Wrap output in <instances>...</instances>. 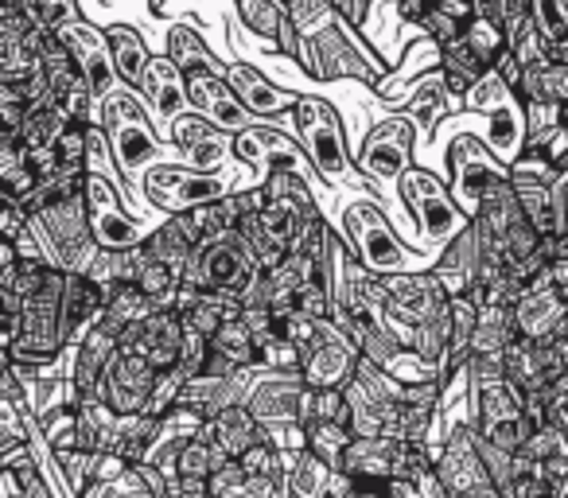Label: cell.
Returning a JSON list of instances; mask_svg holds the SVG:
<instances>
[{
  "label": "cell",
  "mask_w": 568,
  "mask_h": 498,
  "mask_svg": "<svg viewBox=\"0 0 568 498\" xmlns=\"http://www.w3.org/2000/svg\"><path fill=\"white\" fill-rule=\"evenodd\" d=\"M351 20L339 12L332 28H324L320 35H304V55L301 63L308 67L316 79H363L371 87H382V67L374 55H366L355 40H351Z\"/></svg>",
  "instance_id": "1"
},
{
  "label": "cell",
  "mask_w": 568,
  "mask_h": 498,
  "mask_svg": "<svg viewBox=\"0 0 568 498\" xmlns=\"http://www.w3.org/2000/svg\"><path fill=\"white\" fill-rule=\"evenodd\" d=\"M102 125L125 175L144 172L160 156V144L149 133V125H144V113L133 98V87H121L110 98H102Z\"/></svg>",
  "instance_id": "2"
},
{
  "label": "cell",
  "mask_w": 568,
  "mask_h": 498,
  "mask_svg": "<svg viewBox=\"0 0 568 498\" xmlns=\"http://www.w3.org/2000/svg\"><path fill=\"white\" fill-rule=\"evenodd\" d=\"M293 113H296L304 149H308L316 172L324 175L327 183H335V187L355 183V172H351V160H347V141H343V125L332 105L320 102V98L301 94V105H296Z\"/></svg>",
  "instance_id": "3"
},
{
  "label": "cell",
  "mask_w": 568,
  "mask_h": 498,
  "mask_svg": "<svg viewBox=\"0 0 568 498\" xmlns=\"http://www.w3.org/2000/svg\"><path fill=\"white\" fill-rule=\"evenodd\" d=\"M156 382H160V370L133 347H121L118 355L110 358L102 374V386H98V397L110 405L113 413H144L156 394Z\"/></svg>",
  "instance_id": "4"
},
{
  "label": "cell",
  "mask_w": 568,
  "mask_h": 498,
  "mask_svg": "<svg viewBox=\"0 0 568 498\" xmlns=\"http://www.w3.org/2000/svg\"><path fill=\"white\" fill-rule=\"evenodd\" d=\"M397 187H402V199L409 203L420 230H425L433 242H444V237L459 234V203L444 191L440 180H433L428 172H405L402 180H397Z\"/></svg>",
  "instance_id": "5"
},
{
  "label": "cell",
  "mask_w": 568,
  "mask_h": 498,
  "mask_svg": "<svg viewBox=\"0 0 568 498\" xmlns=\"http://www.w3.org/2000/svg\"><path fill=\"white\" fill-rule=\"evenodd\" d=\"M187 98L203 118H211L219 129L226 133H245L250 129L253 113L242 105V98L234 94V87L226 82V67L214 71V67H203V71H191L187 74Z\"/></svg>",
  "instance_id": "6"
},
{
  "label": "cell",
  "mask_w": 568,
  "mask_h": 498,
  "mask_svg": "<svg viewBox=\"0 0 568 498\" xmlns=\"http://www.w3.org/2000/svg\"><path fill=\"white\" fill-rule=\"evenodd\" d=\"M144 187H149V199L164 211H191V206H203L214 203V199L226 195L219 175H206V172H183V167H152L144 175Z\"/></svg>",
  "instance_id": "7"
},
{
  "label": "cell",
  "mask_w": 568,
  "mask_h": 498,
  "mask_svg": "<svg viewBox=\"0 0 568 498\" xmlns=\"http://www.w3.org/2000/svg\"><path fill=\"white\" fill-rule=\"evenodd\" d=\"M59 35H63V43L71 48V55L79 59L94 98H110L113 90L121 87V79H118V67H113V51H110V40H105V28H94L90 20H74V24L59 28Z\"/></svg>",
  "instance_id": "8"
},
{
  "label": "cell",
  "mask_w": 568,
  "mask_h": 498,
  "mask_svg": "<svg viewBox=\"0 0 568 498\" xmlns=\"http://www.w3.org/2000/svg\"><path fill=\"white\" fill-rule=\"evenodd\" d=\"M347 226H351V237H355V245H358V254H363L366 270H374V273L405 270V250L394 237V230L386 226V214H382L378 206H371V203L351 206Z\"/></svg>",
  "instance_id": "9"
},
{
  "label": "cell",
  "mask_w": 568,
  "mask_h": 498,
  "mask_svg": "<svg viewBox=\"0 0 568 498\" xmlns=\"http://www.w3.org/2000/svg\"><path fill=\"white\" fill-rule=\"evenodd\" d=\"M452 172H456V203L471 214L479 211L483 199H487L498 183L510 180V175L495 164V156L483 152L475 141H459L456 149H452Z\"/></svg>",
  "instance_id": "10"
},
{
  "label": "cell",
  "mask_w": 568,
  "mask_h": 498,
  "mask_svg": "<svg viewBox=\"0 0 568 498\" xmlns=\"http://www.w3.org/2000/svg\"><path fill=\"white\" fill-rule=\"evenodd\" d=\"M87 211H90V226H94V237L102 250H136L141 226L121 211L110 183L98 180V175L87 180Z\"/></svg>",
  "instance_id": "11"
},
{
  "label": "cell",
  "mask_w": 568,
  "mask_h": 498,
  "mask_svg": "<svg viewBox=\"0 0 568 498\" xmlns=\"http://www.w3.org/2000/svg\"><path fill=\"white\" fill-rule=\"evenodd\" d=\"M409 152H413V121L394 118L382 121L363 149V167L374 180H402L409 172Z\"/></svg>",
  "instance_id": "12"
},
{
  "label": "cell",
  "mask_w": 568,
  "mask_h": 498,
  "mask_svg": "<svg viewBox=\"0 0 568 498\" xmlns=\"http://www.w3.org/2000/svg\"><path fill=\"white\" fill-rule=\"evenodd\" d=\"M514 324H518L521 339H552L560 327L568 324V301L557 285L549 288H529L518 304H514Z\"/></svg>",
  "instance_id": "13"
},
{
  "label": "cell",
  "mask_w": 568,
  "mask_h": 498,
  "mask_svg": "<svg viewBox=\"0 0 568 498\" xmlns=\"http://www.w3.org/2000/svg\"><path fill=\"white\" fill-rule=\"evenodd\" d=\"M172 136H175V144H180V152L199 167V172L219 164V160L226 156L230 144H234L230 141L234 133L219 129L211 118H203V113H180V118L172 121Z\"/></svg>",
  "instance_id": "14"
},
{
  "label": "cell",
  "mask_w": 568,
  "mask_h": 498,
  "mask_svg": "<svg viewBox=\"0 0 568 498\" xmlns=\"http://www.w3.org/2000/svg\"><path fill=\"white\" fill-rule=\"evenodd\" d=\"M136 94L149 98V105L160 113V118H180L187 113L191 98H187V74L172 63V55H152L149 67H144V79L136 87Z\"/></svg>",
  "instance_id": "15"
},
{
  "label": "cell",
  "mask_w": 568,
  "mask_h": 498,
  "mask_svg": "<svg viewBox=\"0 0 568 498\" xmlns=\"http://www.w3.org/2000/svg\"><path fill=\"white\" fill-rule=\"evenodd\" d=\"M226 82L234 87V94L242 98L245 110L257 113V118H276V113L301 105V94L273 87V82H268L265 74L253 71L250 63H226Z\"/></svg>",
  "instance_id": "16"
},
{
  "label": "cell",
  "mask_w": 568,
  "mask_h": 498,
  "mask_svg": "<svg viewBox=\"0 0 568 498\" xmlns=\"http://www.w3.org/2000/svg\"><path fill=\"white\" fill-rule=\"evenodd\" d=\"M487 74H490V67L483 63L471 48H467L464 35L440 51V79H444V87H448V94H456V98L464 94L467 98L483 79H487Z\"/></svg>",
  "instance_id": "17"
},
{
  "label": "cell",
  "mask_w": 568,
  "mask_h": 498,
  "mask_svg": "<svg viewBox=\"0 0 568 498\" xmlns=\"http://www.w3.org/2000/svg\"><path fill=\"white\" fill-rule=\"evenodd\" d=\"M105 40H110V51H113V67H118V79L121 87H141L144 79V67H149V48H144L141 32L129 24H110L105 28Z\"/></svg>",
  "instance_id": "18"
},
{
  "label": "cell",
  "mask_w": 568,
  "mask_h": 498,
  "mask_svg": "<svg viewBox=\"0 0 568 498\" xmlns=\"http://www.w3.org/2000/svg\"><path fill=\"white\" fill-rule=\"evenodd\" d=\"M521 102H545V105H565L568 102V63L557 59H541L529 63L518 87Z\"/></svg>",
  "instance_id": "19"
},
{
  "label": "cell",
  "mask_w": 568,
  "mask_h": 498,
  "mask_svg": "<svg viewBox=\"0 0 568 498\" xmlns=\"http://www.w3.org/2000/svg\"><path fill=\"white\" fill-rule=\"evenodd\" d=\"M234 152L242 160H250V164H265V160H268V164L288 167V172L301 164V152H296V144L281 141L273 129H245V133H237L234 136Z\"/></svg>",
  "instance_id": "20"
},
{
  "label": "cell",
  "mask_w": 568,
  "mask_h": 498,
  "mask_svg": "<svg viewBox=\"0 0 568 498\" xmlns=\"http://www.w3.org/2000/svg\"><path fill=\"white\" fill-rule=\"evenodd\" d=\"M164 55H172V63L180 67L183 74L203 71V67H214V71H222V67H226V63H219V55L206 48L203 35H199L191 24H172V28H168V51H164Z\"/></svg>",
  "instance_id": "21"
},
{
  "label": "cell",
  "mask_w": 568,
  "mask_h": 498,
  "mask_svg": "<svg viewBox=\"0 0 568 498\" xmlns=\"http://www.w3.org/2000/svg\"><path fill=\"white\" fill-rule=\"evenodd\" d=\"M237 4V17H242V24L250 28L253 35H261V40L273 43L276 35L284 32V24H288V4L284 0H234Z\"/></svg>",
  "instance_id": "22"
},
{
  "label": "cell",
  "mask_w": 568,
  "mask_h": 498,
  "mask_svg": "<svg viewBox=\"0 0 568 498\" xmlns=\"http://www.w3.org/2000/svg\"><path fill=\"white\" fill-rule=\"evenodd\" d=\"M284 4H288V17L301 28V35H320L339 20L335 0H284Z\"/></svg>",
  "instance_id": "23"
},
{
  "label": "cell",
  "mask_w": 568,
  "mask_h": 498,
  "mask_svg": "<svg viewBox=\"0 0 568 498\" xmlns=\"http://www.w3.org/2000/svg\"><path fill=\"white\" fill-rule=\"evenodd\" d=\"M467 24H471V20H459L456 12H448L440 0H436L433 9H428L425 17L417 20V32L428 35L433 43H440V48H448V43H456L459 35L467 32Z\"/></svg>",
  "instance_id": "24"
},
{
  "label": "cell",
  "mask_w": 568,
  "mask_h": 498,
  "mask_svg": "<svg viewBox=\"0 0 568 498\" xmlns=\"http://www.w3.org/2000/svg\"><path fill=\"white\" fill-rule=\"evenodd\" d=\"M534 17L541 28L545 48H560L568 43V0H534Z\"/></svg>",
  "instance_id": "25"
},
{
  "label": "cell",
  "mask_w": 568,
  "mask_h": 498,
  "mask_svg": "<svg viewBox=\"0 0 568 498\" xmlns=\"http://www.w3.org/2000/svg\"><path fill=\"white\" fill-rule=\"evenodd\" d=\"M32 20L43 32H59V28L74 24V20H87V17H82L79 0H36Z\"/></svg>",
  "instance_id": "26"
},
{
  "label": "cell",
  "mask_w": 568,
  "mask_h": 498,
  "mask_svg": "<svg viewBox=\"0 0 568 498\" xmlns=\"http://www.w3.org/2000/svg\"><path fill=\"white\" fill-rule=\"evenodd\" d=\"M371 4H374V0H343L339 12H343V17H347L355 28H366V17H371Z\"/></svg>",
  "instance_id": "27"
},
{
  "label": "cell",
  "mask_w": 568,
  "mask_h": 498,
  "mask_svg": "<svg viewBox=\"0 0 568 498\" xmlns=\"http://www.w3.org/2000/svg\"><path fill=\"white\" fill-rule=\"evenodd\" d=\"M549 59H557V63H568V43H560V48L549 51Z\"/></svg>",
  "instance_id": "28"
}]
</instances>
